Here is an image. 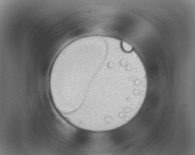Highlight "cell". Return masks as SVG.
Returning a JSON list of instances; mask_svg holds the SVG:
<instances>
[{"mask_svg": "<svg viewBox=\"0 0 195 155\" xmlns=\"http://www.w3.org/2000/svg\"><path fill=\"white\" fill-rule=\"evenodd\" d=\"M74 89L77 120L95 127L119 126L129 122L143 103L146 79L130 58L103 57L84 63Z\"/></svg>", "mask_w": 195, "mask_h": 155, "instance_id": "1", "label": "cell"}, {"mask_svg": "<svg viewBox=\"0 0 195 155\" xmlns=\"http://www.w3.org/2000/svg\"><path fill=\"white\" fill-rule=\"evenodd\" d=\"M122 45L124 50L127 52H130L133 50L132 46L125 42L122 41Z\"/></svg>", "mask_w": 195, "mask_h": 155, "instance_id": "2", "label": "cell"}]
</instances>
